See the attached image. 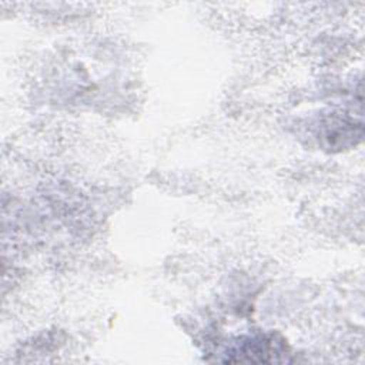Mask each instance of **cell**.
I'll use <instances>...</instances> for the list:
<instances>
[{"label":"cell","instance_id":"cell-1","mask_svg":"<svg viewBox=\"0 0 365 365\" xmlns=\"http://www.w3.org/2000/svg\"><path fill=\"white\" fill-rule=\"evenodd\" d=\"M285 354L282 341H278L274 335H259L241 341L234 349V355H238L232 361L247 362H278L281 355Z\"/></svg>","mask_w":365,"mask_h":365}]
</instances>
